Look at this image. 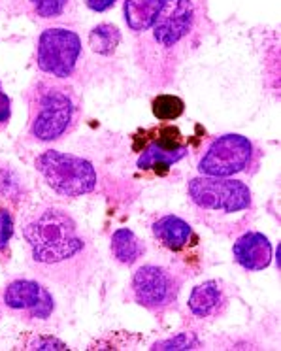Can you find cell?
I'll use <instances>...</instances> for the list:
<instances>
[{"instance_id":"1","label":"cell","mask_w":281,"mask_h":351,"mask_svg":"<svg viewBox=\"0 0 281 351\" xmlns=\"http://www.w3.org/2000/svg\"><path fill=\"white\" fill-rule=\"evenodd\" d=\"M23 237L32 259L42 265H59L84 250L76 221L59 208H46L25 223Z\"/></svg>"},{"instance_id":"2","label":"cell","mask_w":281,"mask_h":351,"mask_svg":"<svg viewBox=\"0 0 281 351\" xmlns=\"http://www.w3.org/2000/svg\"><path fill=\"white\" fill-rule=\"evenodd\" d=\"M34 165L46 184L61 197H82L97 187V170L84 157L49 149Z\"/></svg>"},{"instance_id":"3","label":"cell","mask_w":281,"mask_h":351,"mask_svg":"<svg viewBox=\"0 0 281 351\" xmlns=\"http://www.w3.org/2000/svg\"><path fill=\"white\" fill-rule=\"evenodd\" d=\"M191 200L202 210L234 214L251 206V191L240 180L198 176L187 185Z\"/></svg>"},{"instance_id":"4","label":"cell","mask_w":281,"mask_h":351,"mask_svg":"<svg viewBox=\"0 0 281 351\" xmlns=\"http://www.w3.org/2000/svg\"><path fill=\"white\" fill-rule=\"evenodd\" d=\"M82 53V40L74 31L55 27L40 34L36 62L42 72L53 77H69Z\"/></svg>"},{"instance_id":"5","label":"cell","mask_w":281,"mask_h":351,"mask_svg":"<svg viewBox=\"0 0 281 351\" xmlns=\"http://www.w3.org/2000/svg\"><path fill=\"white\" fill-rule=\"evenodd\" d=\"M253 159V144L242 134H223L208 145L204 157L198 162L202 176L230 178L249 167Z\"/></svg>"},{"instance_id":"6","label":"cell","mask_w":281,"mask_h":351,"mask_svg":"<svg viewBox=\"0 0 281 351\" xmlns=\"http://www.w3.org/2000/svg\"><path fill=\"white\" fill-rule=\"evenodd\" d=\"M74 117V104L61 89H47L40 97L38 115L32 121V136L40 142H53L61 138Z\"/></svg>"},{"instance_id":"7","label":"cell","mask_w":281,"mask_h":351,"mask_svg":"<svg viewBox=\"0 0 281 351\" xmlns=\"http://www.w3.org/2000/svg\"><path fill=\"white\" fill-rule=\"evenodd\" d=\"M195 23V6L191 0H162L153 23V36L160 46L172 47L185 38Z\"/></svg>"},{"instance_id":"8","label":"cell","mask_w":281,"mask_h":351,"mask_svg":"<svg viewBox=\"0 0 281 351\" xmlns=\"http://www.w3.org/2000/svg\"><path fill=\"white\" fill-rule=\"evenodd\" d=\"M132 293L138 304L145 308H162L174 298L175 287L172 276L164 268L155 265H145L134 272L132 278Z\"/></svg>"},{"instance_id":"9","label":"cell","mask_w":281,"mask_h":351,"mask_svg":"<svg viewBox=\"0 0 281 351\" xmlns=\"http://www.w3.org/2000/svg\"><path fill=\"white\" fill-rule=\"evenodd\" d=\"M4 304L16 312H27L34 319H47L55 310V298L38 282L16 280L4 291Z\"/></svg>"},{"instance_id":"10","label":"cell","mask_w":281,"mask_h":351,"mask_svg":"<svg viewBox=\"0 0 281 351\" xmlns=\"http://www.w3.org/2000/svg\"><path fill=\"white\" fill-rule=\"evenodd\" d=\"M157 142H153L145 147L140 159H138V168L140 170H155L157 174H167L168 168L182 160L187 155V147L180 144V130H172V136H164L160 132Z\"/></svg>"},{"instance_id":"11","label":"cell","mask_w":281,"mask_h":351,"mask_svg":"<svg viewBox=\"0 0 281 351\" xmlns=\"http://www.w3.org/2000/svg\"><path fill=\"white\" fill-rule=\"evenodd\" d=\"M234 261L249 272H258L272 263V244L262 232H245L232 247Z\"/></svg>"},{"instance_id":"12","label":"cell","mask_w":281,"mask_h":351,"mask_svg":"<svg viewBox=\"0 0 281 351\" xmlns=\"http://www.w3.org/2000/svg\"><path fill=\"white\" fill-rule=\"evenodd\" d=\"M153 234L164 247L172 252H180L189 244V240L193 238V229L189 223L183 221L178 215H164L159 221L153 223Z\"/></svg>"},{"instance_id":"13","label":"cell","mask_w":281,"mask_h":351,"mask_svg":"<svg viewBox=\"0 0 281 351\" xmlns=\"http://www.w3.org/2000/svg\"><path fill=\"white\" fill-rule=\"evenodd\" d=\"M223 291L219 283L208 280L204 283H198L197 287H193L189 295V310L195 317H210L213 313L219 312L223 306Z\"/></svg>"},{"instance_id":"14","label":"cell","mask_w":281,"mask_h":351,"mask_svg":"<svg viewBox=\"0 0 281 351\" xmlns=\"http://www.w3.org/2000/svg\"><path fill=\"white\" fill-rule=\"evenodd\" d=\"M162 0H125V21L134 32L149 31Z\"/></svg>"},{"instance_id":"15","label":"cell","mask_w":281,"mask_h":351,"mask_svg":"<svg viewBox=\"0 0 281 351\" xmlns=\"http://www.w3.org/2000/svg\"><path fill=\"white\" fill-rule=\"evenodd\" d=\"M112 253L123 265H134L142 257L144 247L132 230L117 229L112 237Z\"/></svg>"},{"instance_id":"16","label":"cell","mask_w":281,"mask_h":351,"mask_svg":"<svg viewBox=\"0 0 281 351\" xmlns=\"http://www.w3.org/2000/svg\"><path fill=\"white\" fill-rule=\"evenodd\" d=\"M119 44H121V32L115 25H97L89 34V46L99 55H112Z\"/></svg>"},{"instance_id":"17","label":"cell","mask_w":281,"mask_h":351,"mask_svg":"<svg viewBox=\"0 0 281 351\" xmlns=\"http://www.w3.org/2000/svg\"><path fill=\"white\" fill-rule=\"evenodd\" d=\"M153 115L159 119V121H172L178 119L185 110L182 99H178L174 95H159L157 99L153 100Z\"/></svg>"},{"instance_id":"18","label":"cell","mask_w":281,"mask_h":351,"mask_svg":"<svg viewBox=\"0 0 281 351\" xmlns=\"http://www.w3.org/2000/svg\"><path fill=\"white\" fill-rule=\"evenodd\" d=\"M198 338L193 332H182V335H175L167 340H160V342L153 343L151 350H195L198 348Z\"/></svg>"},{"instance_id":"19","label":"cell","mask_w":281,"mask_h":351,"mask_svg":"<svg viewBox=\"0 0 281 351\" xmlns=\"http://www.w3.org/2000/svg\"><path fill=\"white\" fill-rule=\"evenodd\" d=\"M36 14L44 19L59 17L66 8L69 0H31Z\"/></svg>"},{"instance_id":"20","label":"cell","mask_w":281,"mask_h":351,"mask_svg":"<svg viewBox=\"0 0 281 351\" xmlns=\"http://www.w3.org/2000/svg\"><path fill=\"white\" fill-rule=\"evenodd\" d=\"M27 350H46V351H62V350H69L66 348V343L59 340V338H53V336H36V338H32L29 346H27Z\"/></svg>"},{"instance_id":"21","label":"cell","mask_w":281,"mask_h":351,"mask_svg":"<svg viewBox=\"0 0 281 351\" xmlns=\"http://www.w3.org/2000/svg\"><path fill=\"white\" fill-rule=\"evenodd\" d=\"M12 234H14V219L8 210H0V252L6 250Z\"/></svg>"},{"instance_id":"22","label":"cell","mask_w":281,"mask_h":351,"mask_svg":"<svg viewBox=\"0 0 281 351\" xmlns=\"http://www.w3.org/2000/svg\"><path fill=\"white\" fill-rule=\"evenodd\" d=\"M10 112H12V108H10L8 95L2 91V87H0V123L8 121Z\"/></svg>"},{"instance_id":"23","label":"cell","mask_w":281,"mask_h":351,"mask_svg":"<svg viewBox=\"0 0 281 351\" xmlns=\"http://www.w3.org/2000/svg\"><path fill=\"white\" fill-rule=\"evenodd\" d=\"M115 4V0H87V6L93 10V12H106Z\"/></svg>"}]
</instances>
